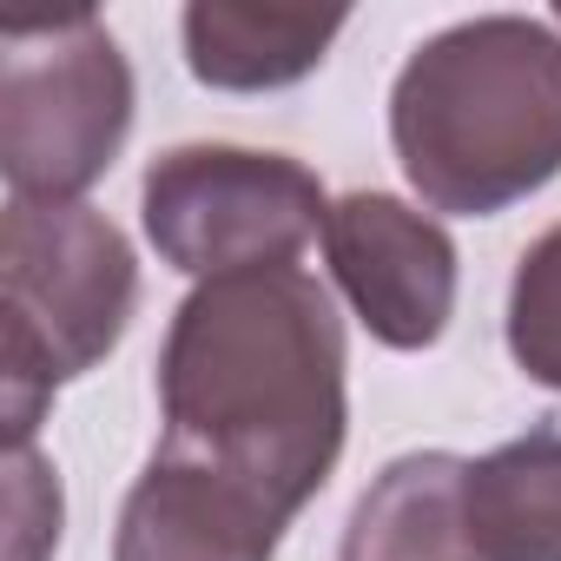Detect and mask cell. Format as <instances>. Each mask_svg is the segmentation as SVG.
<instances>
[{
  "label": "cell",
  "mask_w": 561,
  "mask_h": 561,
  "mask_svg": "<svg viewBox=\"0 0 561 561\" xmlns=\"http://www.w3.org/2000/svg\"><path fill=\"white\" fill-rule=\"evenodd\" d=\"M554 34H561V8H554Z\"/></svg>",
  "instance_id": "obj_13"
},
{
  "label": "cell",
  "mask_w": 561,
  "mask_h": 561,
  "mask_svg": "<svg viewBox=\"0 0 561 561\" xmlns=\"http://www.w3.org/2000/svg\"><path fill=\"white\" fill-rule=\"evenodd\" d=\"M337 561H482L469 522V456H397L351 508Z\"/></svg>",
  "instance_id": "obj_8"
},
{
  "label": "cell",
  "mask_w": 561,
  "mask_h": 561,
  "mask_svg": "<svg viewBox=\"0 0 561 561\" xmlns=\"http://www.w3.org/2000/svg\"><path fill=\"white\" fill-rule=\"evenodd\" d=\"M133 133V67L100 14L0 34V172L27 205H80Z\"/></svg>",
  "instance_id": "obj_4"
},
{
  "label": "cell",
  "mask_w": 561,
  "mask_h": 561,
  "mask_svg": "<svg viewBox=\"0 0 561 561\" xmlns=\"http://www.w3.org/2000/svg\"><path fill=\"white\" fill-rule=\"evenodd\" d=\"M159 449L198 456L298 515L344 456V318L311 271L198 285L159 351Z\"/></svg>",
  "instance_id": "obj_1"
},
{
  "label": "cell",
  "mask_w": 561,
  "mask_h": 561,
  "mask_svg": "<svg viewBox=\"0 0 561 561\" xmlns=\"http://www.w3.org/2000/svg\"><path fill=\"white\" fill-rule=\"evenodd\" d=\"M152 251L211 285L238 271H285L324 231L331 198L311 165L251 146H172L139 185Z\"/></svg>",
  "instance_id": "obj_5"
},
{
  "label": "cell",
  "mask_w": 561,
  "mask_h": 561,
  "mask_svg": "<svg viewBox=\"0 0 561 561\" xmlns=\"http://www.w3.org/2000/svg\"><path fill=\"white\" fill-rule=\"evenodd\" d=\"M60 541V482L27 449H14V561H41V548Z\"/></svg>",
  "instance_id": "obj_12"
},
{
  "label": "cell",
  "mask_w": 561,
  "mask_h": 561,
  "mask_svg": "<svg viewBox=\"0 0 561 561\" xmlns=\"http://www.w3.org/2000/svg\"><path fill=\"white\" fill-rule=\"evenodd\" d=\"M139 305L126 231L93 205L8 198L0 218V416L27 449L60 383L106 364Z\"/></svg>",
  "instance_id": "obj_3"
},
{
  "label": "cell",
  "mask_w": 561,
  "mask_h": 561,
  "mask_svg": "<svg viewBox=\"0 0 561 561\" xmlns=\"http://www.w3.org/2000/svg\"><path fill=\"white\" fill-rule=\"evenodd\" d=\"M508 357L528 383L561 390V225L541 231L508 285Z\"/></svg>",
  "instance_id": "obj_11"
},
{
  "label": "cell",
  "mask_w": 561,
  "mask_h": 561,
  "mask_svg": "<svg viewBox=\"0 0 561 561\" xmlns=\"http://www.w3.org/2000/svg\"><path fill=\"white\" fill-rule=\"evenodd\" d=\"M291 515H277L238 476L152 449L113 535V561H271Z\"/></svg>",
  "instance_id": "obj_7"
},
{
  "label": "cell",
  "mask_w": 561,
  "mask_h": 561,
  "mask_svg": "<svg viewBox=\"0 0 561 561\" xmlns=\"http://www.w3.org/2000/svg\"><path fill=\"white\" fill-rule=\"evenodd\" d=\"M324 257L337 291L383 351H430L449 331L456 244L430 211L390 192H351L324 218Z\"/></svg>",
  "instance_id": "obj_6"
},
{
  "label": "cell",
  "mask_w": 561,
  "mask_h": 561,
  "mask_svg": "<svg viewBox=\"0 0 561 561\" xmlns=\"http://www.w3.org/2000/svg\"><path fill=\"white\" fill-rule=\"evenodd\" d=\"M482 561H561V430H528L469 462Z\"/></svg>",
  "instance_id": "obj_10"
},
{
  "label": "cell",
  "mask_w": 561,
  "mask_h": 561,
  "mask_svg": "<svg viewBox=\"0 0 561 561\" xmlns=\"http://www.w3.org/2000/svg\"><path fill=\"white\" fill-rule=\"evenodd\" d=\"M185 67L198 87L218 93H277L324 67L344 14H285V8H238V0H192L185 21Z\"/></svg>",
  "instance_id": "obj_9"
},
{
  "label": "cell",
  "mask_w": 561,
  "mask_h": 561,
  "mask_svg": "<svg viewBox=\"0 0 561 561\" xmlns=\"http://www.w3.org/2000/svg\"><path fill=\"white\" fill-rule=\"evenodd\" d=\"M390 146L430 211L495 218L561 172V34L476 14L423 41L390 87Z\"/></svg>",
  "instance_id": "obj_2"
}]
</instances>
